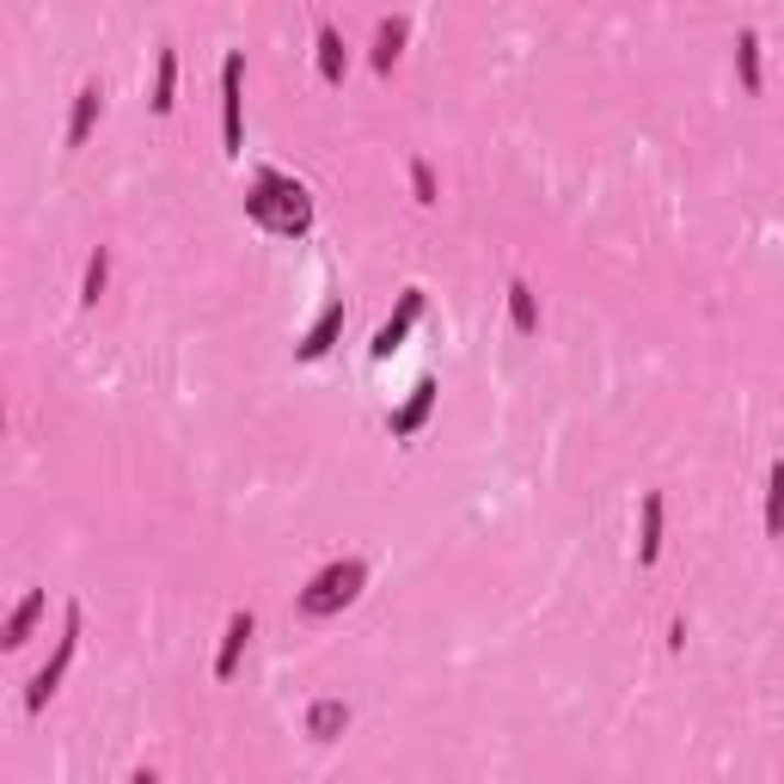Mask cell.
<instances>
[{
    "mask_svg": "<svg viewBox=\"0 0 784 784\" xmlns=\"http://www.w3.org/2000/svg\"><path fill=\"white\" fill-rule=\"evenodd\" d=\"M313 31H319V80L338 86L343 68H350V49H343V37H338V25H331V19H313Z\"/></svg>",
    "mask_w": 784,
    "mask_h": 784,
    "instance_id": "11",
    "label": "cell"
},
{
    "mask_svg": "<svg viewBox=\"0 0 784 784\" xmlns=\"http://www.w3.org/2000/svg\"><path fill=\"white\" fill-rule=\"evenodd\" d=\"M99 111H104V86H99V80H86L80 92H74V111H68V147H80L86 135H92Z\"/></svg>",
    "mask_w": 784,
    "mask_h": 784,
    "instance_id": "8",
    "label": "cell"
},
{
    "mask_svg": "<svg viewBox=\"0 0 784 784\" xmlns=\"http://www.w3.org/2000/svg\"><path fill=\"white\" fill-rule=\"evenodd\" d=\"M129 784H159V772H135V779H129Z\"/></svg>",
    "mask_w": 784,
    "mask_h": 784,
    "instance_id": "21",
    "label": "cell"
},
{
    "mask_svg": "<svg viewBox=\"0 0 784 784\" xmlns=\"http://www.w3.org/2000/svg\"><path fill=\"white\" fill-rule=\"evenodd\" d=\"M362 583H368V564H362V557H338V564H325L313 583L300 588L295 607L307 619H325V614H338V607H350V600L362 595Z\"/></svg>",
    "mask_w": 784,
    "mask_h": 784,
    "instance_id": "2",
    "label": "cell"
},
{
    "mask_svg": "<svg viewBox=\"0 0 784 784\" xmlns=\"http://www.w3.org/2000/svg\"><path fill=\"white\" fill-rule=\"evenodd\" d=\"M104 283H111V245H92V257H86V276H80V300H86V307H99Z\"/></svg>",
    "mask_w": 784,
    "mask_h": 784,
    "instance_id": "17",
    "label": "cell"
},
{
    "mask_svg": "<svg viewBox=\"0 0 784 784\" xmlns=\"http://www.w3.org/2000/svg\"><path fill=\"white\" fill-rule=\"evenodd\" d=\"M411 190H417V202H435V197H442V190H435V172H429L423 154H411Z\"/></svg>",
    "mask_w": 784,
    "mask_h": 784,
    "instance_id": "20",
    "label": "cell"
},
{
    "mask_svg": "<svg viewBox=\"0 0 784 784\" xmlns=\"http://www.w3.org/2000/svg\"><path fill=\"white\" fill-rule=\"evenodd\" d=\"M509 319H515V331H521V338H533V331H540V300H533V288L521 283V276L509 283Z\"/></svg>",
    "mask_w": 784,
    "mask_h": 784,
    "instance_id": "16",
    "label": "cell"
},
{
    "mask_svg": "<svg viewBox=\"0 0 784 784\" xmlns=\"http://www.w3.org/2000/svg\"><path fill=\"white\" fill-rule=\"evenodd\" d=\"M435 393H442L435 380H417V386H411V399H405L399 411L386 417V429H393V435H417V429L429 423V411H435Z\"/></svg>",
    "mask_w": 784,
    "mask_h": 784,
    "instance_id": "7",
    "label": "cell"
},
{
    "mask_svg": "<svg viewBox=\"0 0 784 784\" xmlns=\"http://www.w3.org/2000/svg\"><path fill=\"white\" fill-rule=\"evenodd\" d=\"M172 92H178V49H172V43H159V62H154V99H147V104L166 117L172 104H178Z\"/></svg>",
    "mask_w": 784,
    "mask_h": 784,
    "instance_id": "12",
    "label": "cell"
},
{
    "mask_svg": "<svg viewBox=\"0 0 784 784\" xmlns=\"http://www.w3.org/2000/svg\"><path fill=\"white\" fill-rule=\"evenodd\" d=\"M43 619V588H31L25 600H19L13 607V619H7V631H0V638H7V650H19V643L31 638V626H37Z\"/></svg>",
    "mask_w": 784,
    "mask_h": 784,
    "instance_id": "14",
    "label": "cell"
},
{
    "mask_svg": "<svg viewBox=\"0 0 784 784\" xmlns=\"http://www.w3.org/2000/svg\"><path fill=\"white\" fill-rule=\"evenodd\" d=\"M74 650H80V607H68V619H62V638H56V650H49V662L31 674V686H25V705H31V711H43V705H49V693L62 686Z\"/></svg>",
    "mask_w": 784,
    "mask_h": 784,
    "instance_id": "3",
    "label": "cell"
},
{
    "mask_svg": "<svg viewBox=\"0 0 784 784\" xmlns=\"http://www.w3.org/2000/svg\"><path fill=\"white\" fill-rule=\"evenodd\" d=\"M307 729H313L319 742H331V736H343V729H350V705H343V699H319L313 711H307Z\"/></svg>",
    "mask_w": 784,
    "mask_h": 784,
    "instance_id": "15",
    "label": "cell"
},
{
    "mask_svg": "<svg viewBox=\"0 0 784 784\" xmlns=\"http://www.w3.org/2000/svg\"><path fill=\"white\" fill-rule=\"evenodd\" d=\"M252 638H257V619L240 607V614L228 619V631H221V650H214V681H233V669H240V656H245Z\"/></svg>",
    "mask_w": 784,
    "mask_h": 784,
    "instance_id": "6",
    "label": "cell"
},
{
    "mask_svg": "<svg viewBox=\"0 0 784 784\" xmlns=\"http://www.w3.org/2000/svg\"><path fill=\"white\" fill-rule=\"evenodd\" d=\"M766 533H772V540H784V460H772V466H766Z\"/></svg>",
    "mask_w": 784,
    "mask_h": 784,
    "instance_id": "18",
    "label": "cell"
},
{
    "mask_svg": "<svg viewBox=\"0 0 784 784\" xmlns=\"http://www.w3.org/2000/svg\"><path fill=\"white\" fill-rule=\"evenodd\" d=\"M221 142H228V154H245V56L240 49L221 62Z\"/></svg>",
    "mask_w": 784,
    "mask_h": 784,
    "instance_id": "4",
    "label": "cell"
},
{
    "mask_svg": "<svg viewBox=\"0 0 784 784\" xmlns=\"http://www.w3.org/2000/svg\"><path fill=\"white\" fill-rule=\"evenodd\" d=\"M417 319H423V288H405L399 313H393V319H386L380 331H374V343H368V350H374V356L386 362V356H393V350H399L405 338H411V325H417Z\"/></svg>",
    "mask_w": 784,
    "mask_h": 784,
    "instance_id": "5",
    "label": "cell"
},
{
    "mask_svg": "<svg viewBox=\"0 0 784 784\" xmlns=\"http://www.w3.org/2000/svg\"><path fill=\"white\" fill-rule=\"evenodd\" d=\"M662 509H669V497H662V490H643V528H638V564H656V557H662Z\"/></svg>",
    "mask_w": 784,
    "mask_h": 784,
    "instance_id": "10",
    "label": "cell"
},
{
    "mask_svg": "<svg viewBox=\"0 0 784 784\" xmlns=\"http://www.w3.org/2000/svg\"><path fill=\"white\" fill-rule=\"evenodd\" d=\"M245 214H252L257 228H270V233H307L313 228L307 190H300L295 178H283V172H257L252 197H245Z\"/></svg>",
    "mask_w": 784,
    "mask_h": 784,
    "instance_id": "1",
    "label": "cell"
},
{
    "mask_svg": "<svg viewBox=\"0 0 784 784\" xmlns=\"http://www.w3.org/2000/svg\"><path fill=\"white\" fill-rule=\"evenodd\" d=\"M405 19H380V25H374V68L380 74H393V62H399V49H405Z\"/></svg>",
    "mask_w": 784,
    "mask_h": 784,
    "instance_id": "13",
    "label": "cell"
},
{
    "mask_svg": "<svg viewBox=\"0 0 784 784\" xmlns=\"http://www.w3.org/2000/svg\"><path fill=\"white\" fill-rule=\"evenodd\" d=\"M736 68H742L748 92H760V37H754V31H742V37H736Z\"/></svg>",
    "mask_w": 784,
    "mask_h": 784,
    "instance_id": "19",
    "label": "cell"
},
{
    "mask_svg": "<svg viewBox=\"0 0 784 784\" xmlns=\"http://www.w3.org/2000/svg\"><path fill=\"white\" fill-rule=\"evenodd\" d=\"M343 319H350V313H343V300H331L325 313L313 319V331H307V338H300V350H295V356H300V362H319V356H325V350H331V343H338Z\"/></svg>",
    "mask_w": 784,
    "mask_h": 784,
    "instance_id": "9",
    "label": "cell"
}]
</instances>
